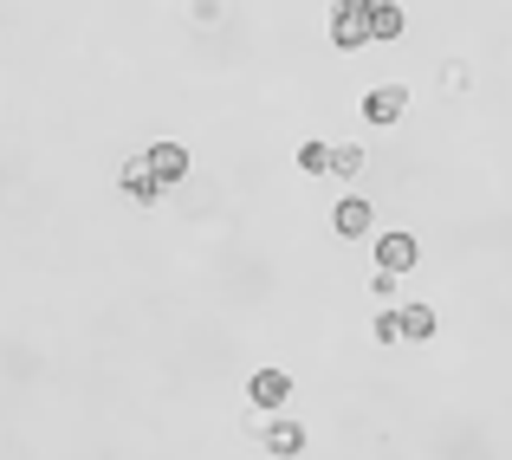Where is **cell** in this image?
Here are the masks:
<instances>
[{
  "label": "cell",
  "mask_w": 512,
  "mask_h": 460,
  "mask_svg": "<svg viewBox=\"0 0 512 460\" xmlns=\"http://www.w3.org/2000/svg\"><path fill=\"white\" fill-rule=\"evenodd\" d=\"M363 169V150L357 143H338V150H325V175H357Z\"/></svg>",
  "instance_id": "11"
},
{
  "label": "cell",
  "mask_w": 512,
  "mask_h": 460,
  "mask_svg": "<svg viewBox=\"0 0 512 460\" xmlns=\"http://www.w3.org/2000/svg\"><path fill=\"white\" fill-rule=\"evenodd\" d=\"M325 150H331L325 137H305V143H299V169H305V175H325Z\"/></svg>",
  "instance_id": "12"
},
{
  "label": "cell",
  "mask_w": 512,
  "mask_h": 460,
  "mask_svg": "<svg viewBox=\"0 0 512 460\" xmlns=\"http://www.w3.org/2000/svg\"><path fill=\"white\" fill-rule=\"evenodd\" d=\"M396 324H402V344H428V337H435V311L428 305H402Z\"/></svg>",
  "instance_id": "10"
},
{
  "label": "cell",
  "mask_w": 512,
  "mask_h": 460,
  "mask_svg": "<svg viewBox=\"0 0 512 460\" xmlns=\"http://www.w3.org/2000/svg\"><path fill=\"white\" fill-rule=\"evenodd\" d=\"M396 286H402V279H396V273H383V266H376V273H370V292H376V299H383V305L396 299Z\"/></svg>",
  "instance_id": "14"
},
{
  "label": "cell",
  "mask_w": 512,
  "mask_h": 460,
  "mask_svg": "<svg viewBox=\"0 0 512 460\" xmlns=\"http://www.w3.org/2000/svg\"><path fill=\"white\" fill-rule=\"evenodd\" d=\"M363 26H370V39H402V7L396 0H370V7H363Z\"/></svg>",
  "instance_id": "9"
},
{
  "label": "cell",
  "mask_w": 512,
  "mask_h": 460,
  "mask_svg": "<svg viewBox=\"0 0 512 460\" xmlns=\"http://www.w3.org/2000/svg\"><path fill=\"white\" fill-rule=\"evenodd\" d=\"M441 85H448V91H467V65H441Z\"/></svg>",
  "instance_id": "15"
},
{
  "label": "cell",
  "mask_w": 512,
  "mask_h": 460,
  "mask_svg": "<svg viewBox=\"0 0 512 460\" xmlns=\"http://www.w3.org/2000/svg\"><path fill=\"white\" fill-rule=\"evenodd\" d=\"M415 260H422V247H415V234H383V240H376V266H383V273H409V266Z\"/></svg>",
  "instance_id": "4"
},
{
  "label": "cell",
  "mask_w": 512,
  "mask_h": 460,
  "mask_svg": "<svg viewBox=\"0 0 512 460\" xmlns=\"http://www.w3.org/2000/svg\"><path fill=\"white\" fill-rule=\"evenodd\" d=\"M331 7H363V0H331Z\"/></svg>",
  "instance_id": "16"
},
{
  "label": "cell",
  "mask_w": 512,
  "mask_h": 460,
  "mask_svg": "<svg viewBox=\"0 0 512 460\" xmlns=\"http://www.w3.org/2000/svg\"><path fill=\"white\" fill-rule=\"evenodd\" d=\"M286 396H292V376L286 370H253L247 376V402H253V409L273 415V409H286Z\"/></svg>",
  "instance_id": "3"
},
{
  "label": "cell",
  "mask_w": 512,
  "mask_h": 460,
  "mask_svg": "<svg viewBox=\"0 0 512 460\" xmlns=\"http://www.w3.org/2000/svg\"><path fill=\"white\" fill-rule=\"evenodd\" d=\"M402 111H409V91H402V78H383V85L363 91V124H402Z\"/></svg>",
  "instance_id": "1"
},
{
  "label": "cell",
  "mask_w": 512,
  "mask_h": 460,
  "mask_svg": "<svg viewBox=\"0 0 512 460\" xmlns=\"http://www.w3.org/2000/svg\"><path fill=\"white\" fill-rule=\"evenodd\" d=\"M376 344H402V324H396V311H376Z\"/></svg>",
  "instance_id": "13"
},
{
  "label": "cell",
  "mask_w": 512,
  "mask_h": 460,
  "mask_svg": "<svg viewBox=\"0 0 512 460\" xmlns=\"http://www.w3.org/2000/svg\"><path fill=\"white\" fill-rule=\"evenodd\" d=\"M370 7V0H363ZM363 7H338L331 13V46L338 52H357V46H370V26H363Z\"/></svg>",
  "instance_id": "5"
},
{
  "label": "cell",
  "mask_w": 512,
  "mask_h": 460,
  "mask_svg": "<svg viewBox=\"0 0 512 460\" xmlns=\"http://www.w3.org/2000/svg\"><path fill=\"white\" fill-rule=\"evenodd\" d=\"M370 221H376V214H370V201H357V195H344L338 208H331V227H338L344 240H363V234H370Z\"/></svg>",
  "instance_id": "7"
},
{
  "label": "cell",
  "mask_w": 512,
  "mask_h": 460,
  "mask_svg": "<svg viewBox=\"0 0 512 460\" xmlns=\"http://www.w3.org/2000/svg\"><path fill=\"white\" fill-rule=\"evenodd\" d=\"M117 188H124L130 201H143V208H150V201H163V182H156V175L143 169V156H130L124 169H117Z\"/></svg>",
  "instance_id": "6"
},
{
  "label": "cell",
  "mask_w": 512,
  "mask_h": 460,
  "mask_svg": "<svg viewBox=\"0 0 512 460\" xmlns=\"http://www.w3.org/2000/svg\"><path fill=\"white\" fill-rule=\"evenodd\" d=\"M266 454H273V460H299L305 454V428L292 422V415H279V422L266 428Z\"/></svg>",
  "instance_id": "8"
},
{
  "label": "cell",
  "mask_w": 512,
  "mask_h": 460,
  "mask_svg": "<svg viewBox=\"0 0 512 460\" xmlns=\"http://www.w3.org/2000/svg\"><path fill=\"white\" fill-rule=\"evenodd\" d=\"M143 169L156 175V182H188V169H195V156L182 150V143H150V156H143Z\"/></svg>",
  "instance_id": "2"
}]
</instances>
